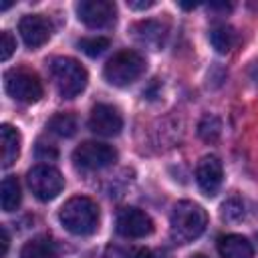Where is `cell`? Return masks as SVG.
I'll return each mask as SVG.
<instances>
[{
  "instance_id": "15",
  "label": "cell",
  "mask_w": 258,
  "mask_h": 258,
  "mask_svg": "<svg viewBox=\"0 0 258 258\" xmlns=\"http://www.w3.org/2000/svg\"><path fill=\"white\" fill-rule=\"evenodd\" d=\"M0 143H2V167H10L20 153V133L12 125L4 123L0 127Z\"/></svg>"
},
{
  "instance_id": "1",
  "label": "cell",
  "mask_w": 258,
  "mask_h": 258,
  "mask_svg": "<svg viewBox=\"0 0 258 258\" xmlns=\"http://www.w3.org/2000/svg\"><path fill=\"white\" fill-rule=\"evenodd\" d=\"M206 224H208L206 210L196 202L183 200L173 206L169 220V236L175 244H189L204 234Z\"/></svg>"
},
{
  "instance_id": "7",
  "label": "cell",
  "mask_w": 258,
  "mask_h": 258,
  "mask_svg": "<svg viewBox=\"0 0 258 258\" xmlns=\"http://www.w3.org/2000/svg\"><path fill=\"white\" fill-rule=\"evenodd\" d=\"M115 159H117V151L101 141H85L73 151V163L83 171H97L109 167Z\"/></svg>"
},
{
  "instance_id": "17",
  "label": "cell",
  "mask_w": 258,
  "mask_h": 258,
  "mask_svg": "<svg viewBox=\"0 0 258 258\" xmlns=\"http://www.w3.org/2000/svg\"><path fill=\"white\" fill-rule=\"evenodd\" d=\"M20 200H22V189H20V183L14 175H8L2 179V185H0V204H2V210L4 212H14L18 206H20Z\"/></svg>"
},
{
  "instance_id": "2",
  "label": "cell",
  "mask_w": 258,
  "mask_h": 258,
  "mask_svg": "<svg viewBox=\"0 0 258 258\" xmlns=\"http://www.w3.org/2000/svg\"><path fill=\"white\" fill-rule=\"evenodd\" d=\"M58 220L67 232L75 236H89L99 226V206L87 196H75L62 204Z\"/></svg>"
},
{
  "instance_id": "5",
  "label": "cell",
  "mask_w": 258,
  "mask_h": 258,
  "mask_svg": "<svg viewBox=\"0 0 258 258\" xmlns=\"http://www.w3.org/2000/svg\"><path fill=\"white\" fill-rule=\"evenodd\" d=\"M4 89L14 101L24 103V105L38 103L42 93H44L38 75L32 73V71H26V69L6 71L4 73Z\"/></svg>"
},
{
  "instance_id": "26",
  "label": "cell",
  "mask_w": 258,
  "mask_h": 258,
  "mask_svg": "<svg viewBox=\"0 0 258 258\" xmlns=\"http://www.w3.org/2000/svg\"><path fill=\"white\" fill-rule=\"evenodd\" d=\"M125 258H151V252L147 248H133L125 252Z\"/></svg>"
},
{
  "instance_id": "9",
  "label": "cell",
  "mask_w": 258,
  "mask_h": 258,
  "mask_svg": "<svg viewBox=\"0 0 258 258\" xmlns=\"http://www.w3.org/2000/svg\"><path fill=\"white\" fill-rule=\"evenodd\" d=\"M89 129L103 137H115L123 129V117L117 107L107 105V103H97L91 109Z\"/></svg>"
},
{
  "instance_id": "3",
  "label": "cell",
  "mask_w": 258,
  "mask_h": 258,
  "mask_svg": "<svg viewBox=\"0 0 258 258\" xmlns=\"http://www.w3.org/2000/svg\"><path fill=\"white\" fill-rule=\"evenodd\" d=\"M50 77L60 97L75 99L87 87V71L85 67L71 56H56L50 60Z\"/></svg>"
},
{
  "instance_id": "16",
  "label": "cell",
  "mask_w": 258,
  "mask_h": 258,
  "mask_svg": "<svg viewBox=\"0 0 258 258\" xmlns=\"http://www.w3.org/2000/svg\"><path fill=\"white\" fill-rule=\"evenodd\" d=\"M20 258H58V250L48 236H38L20 248Z\"/></svg>"
},
{
  "instance_id": "25",
  "label": "cell",
  "mask_w": 258,
  "mask_h": 258,
  "mask_svg": "<svg viewBox=\"0 0 258 258\" xmlns=\"http://www.w3.org/2000/svg\"><path fill=\"white\" fill-rule=\"evenodd\" d=\"M8 244H10L8 230H6V226H2V228H0V258L6 256V252H8Z\"/></svg>"
},
{
  "instance_id": "10",
  "label": "cell",
  "mask_w": 258,
  "mask_h": 258,
  "mask_svg": "<svg viewBox=\"0 0 258 258\" xmlns=\"http://www.w3.org/2000/svg\"><path fill=\"white\" fill-rule=\"evenodd\" d=\"M115 228L123 238H145L153 232V222L139 208H123L117 214Z\"/></svg>"
},
{
  "instance_id": "6",
  "label": "cell",
  "mask_w": 258,
  "mask_h": 258,
  "mask_svg": "<svg viewBox=\"0 0 258 258\" xmlns=\"http://www.w3.org/2000/svg\"><path fill=\"white\" fill-rule=\"evenodd\" d=\"M26 181H28V187L30 191L34 194V198H38L40 202H50L54 200L62 187H64V177L62 173L52 167V165H46V163H40V165H34L28 175H26Z\"/></svg>"
},
{
  "instance_id": "23",
  "label": "cell",
  "mask_w": 258,
  "mask_h": 258,
  "mask_svg": "<svg viewBox=\"0 0 258 258\" xmlns=\"http://www.w3.org/2000/svg\"><path fill=\"white\" fill-rule=\"evenodd\" d=\"M14 48H16V40L12 38V34L8 30H2V34H0V60L6 62L12 56Z\"/></svg>"
},
{
  "instance_id": "24",
  "label": "cell",
  "mask_w": 258,
  "mask_h": 258,
  "mask_svg": "<svg viewBox=\"0 0 258 258\" xmlns=\"http://www.w3.org/2000/svg\"><path fill=\"white\" fill-rule=\"evenodd\" d=\"M56 155H58V151H56L54 145L44 143V141H38V143H36V157H38V159H42V161H52V159H56Z\"/></svg>"
},
{
  "instance_id": "14",
  "label": "cell",
  "mask_w": 258,
  "mask_h": 258,
  "mask_svg": "<svg viewBox=\"0 0 258 258\" xmlns=\"http://www.w3.org/2000/svg\"><path fill=\"white\" fill-rule=\"evenodd\" d=\"M218 252L222 258H254V248L248 238L240 234H226L218 238Z\"/></svg>"
},
{
  "instance_id": "19",
  "label": "cell",
  "mask_w": 258,
  "mask_h": 258,
  "mask_svg": "<svg viewBox=\"0 0 258 258\" xmlns=\"http://www.w3.org/2000/svg\"><path fill=\"white\" fill-rule=\"evenodd\" d=\"M46 127H48L52 133L60 135V137H71V135H75V131H77V119H75V115H71V113H56V115H52V117L48 119Z\"/></svg>"
},
{
  "instance_id": "22",
  "label": "cell",
  "mask_w": 258,
  "mask_h": 258,
  "mask_svg": "<svg viewBox=\"0 0 258 258\" xmlns=\"http://www.w3.org/2000/svg\"><path fill=\"white\" fill-rule=\"evenodd\" d=\"M244 216V204L238 198H230L228 202L222 204V218L228 222H236Z\"/></svg>"
},
{
  "instance_id": "12",
  "label": "cell",
  "mask_w": 258,
  "mask_h": 258,
  "mask_svg": "<svg viewBox=\"0 0 258 258\" xmlns=\"http://www.w3.org/2000/svg\"><path fill=\"white\" fill-rule=\"evenodd\" d=\"M222 163L216 155H206L200 159L198 167H196V181L200 185V189L206 196H216L220 185H222Z\"/></svg>"
},
{
  "instance_id": "11",
  "label": "cell",
  "mask_w": 258,
  "mask_h": 258,
  "mask_svg": "<svg viewBox=\"0 0 258 258\" xmlns=\"http://www.w3.org/2000/svg\"><path fill=\"white\" fill-rule=\"evenodd\" d=\"M18 32L28 48H38L44 42H48L52 34V24L48 22V18L40 14H26L18 22Z\"/></svg>"
},
{
  "instance_id": "4",
  "label": "cell",
  "mask_w": 258,
  "mask_h": 258,
  "mask_svg": "<svg viewBox=\"0 0 258 258\" xmlns=\"http://www.w3.org/2000/svg\"><path fill=\"white\" fill-rule=\"evenodd\" d=\"M145 71V58L135 50H121L111 56L103 69L107 83L115 87H127L141 77Z\"/></svg>"
},
{
  "instance_id": "21",
  "label": "cell",
  "mask_w": 258,
  "mask_h": 258,
  "mask_svg": "<svg viewBox=\"0 0 258 258\" xmlns=\"http://www.w3.org/2000/svg\"><path fill=\"white\" fill-rule=\"evenodd\" d=\"M220 129H222V123L216 115H204L198 125V133L204 141H216L220 137Z\"/></svg>"
},
{
  "instance_id": "28",
  "label": "cell",
  "mask_w": 258,
  "mask_h": 258,
  "mask_svg": "<svg viewBox=\"0 0 258 258\" xmlns=\"http://www.w3.org/2000/svg\"><path fill=\"white\" fill-rule=\"evenodd\" d=\"M191 258H208V256H204V254H194Z\"/></svg>"
},
{
  "instance_id": "20",
  "label": "cell",
  "mask_w": 258,
  "mask_h": 258,
  "mask_svg": "<svg viewBox=\"0 0 258 258\" xmlns=\"http://www.w3.org/2000/svg\"><path fill=\"white\" fill-rule=\"evenodd\" d=\"M77 46L87 54V56H101L109 48V38L105 36H85L77 42Z\"/></svg>"
},
{
  "instance_id": "8",
  "label": "cell",
  "mask_w": 258,
  "mask_h": 258,
  "mask_svg": "<svg viewBox=\"0 0 258 258\" xmlns=\"http://www.w3.org/2000/svg\"><path fill=\"white\" fill-rule=\"evenodd\" d=\"M77 16L89 28H107L115 22L117 6L109 0H83L77 4Z\"/></svg>"
},
{
  "instance_id": "13",
  "label": "cell",
  "mask_w": 258,
  "mask_h": 258,
  "mask_svg": "<svg viewBox=\"0 0 258 258\" xmlns=\"http://www.w3.org/2000/svg\"><path fill=\"white\" fill-rule=\"evenodd\" d=\"M133 36L143 46H149V48L157 50L165 42L167 26L163 22H159V20H141V22H137L133 26Z\"/></svg>"
},
{
  "instance_id": "27",
  "label": "cell",
  "mask_w": 258,
  "mask_h": 258,
  "mask_svg": "<svg viewBox=\"0 0 258 258\" xmlns=\"http://www.w3.org/2000/svg\"><path fill=\"white\" fill-rule=\"evenodd\" d=\"M127 6L129 8H133V10H145V8H151V6H155V2L153 0H141V2H135V0H127Z\"/></svg>"
},
{
  "instance_id": "18",
  "label": "cell",
  "mask_w": 258,
  "mask_h": 258,
  "mask_svg": "<svg viewBox=\"0 0 258 258\" xmlns=\"http://www.w3.org/2000/svg\"><path fill=\"white\" fill-rule=\"evenodd\" d=\"M210 42L212 46L216 48V52L220 54H226L234 48L236 44V32L232 26L228 24H216L212 30H210Z\"/></svg>"
}]
</instances>
